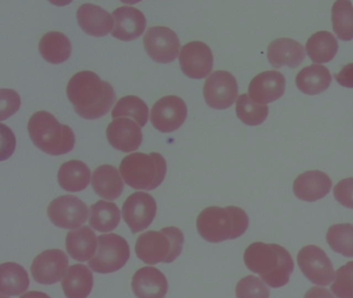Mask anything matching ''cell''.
<instances>
[{"instance_id":"4fadbf2b","label":"cell","mask_w":353,"mask_h":298,"mask_svg":"<svg viewBox=\"0 0 353 298\" xmlns=\"http://www.w3.org/2000/svg\"><path fill=\"white\" fill-rule=\"evenodd\" d=\"M156 215V200L148 192H134L123 203V219L133 233L148 229L154 221Z\"/></svg>"},{"instance_id":"60d3db41","label":"cell","mask_w":353,"mask_h":298,"mask_svg":"<svg viewBox=\"0 0 353 298\" xmlns=\"http://www.w3.org/2000/svg\"><path fill=\"white\" fill-rule=\"evenodd\" d=\"M303 298H334V295L330 293L328 290L324 288L314 287L311 288L309 291L305 293Z\"/></svg>"},{"instance_id":"1f68e13d","label":"cell","mask_w":353,"mask_h":298,"mask_svg":"<svg viewBox=\"0 0 353 298\" xmlns=\"http://www.w3.org/2000/svg\"><path fill=\"white\" fill-rule=\"evenodd\" d=\"M332 28L339 39H353V4L348 0H339L332 8Z\"/></svg>"},{"instance_id":"74e56055","label":"cell","mask_w":353,"mask_h":298,"mask_svg":"<svg viewBox=\"0 0 353 298\" xmlns=\"http://www.w3.org/2000/svg\"><path fill=\"white\" fill-rule=\"evenodd\" d=\"M0 95H1L0 119L3 121L19 110L20 106H21V99H20V95L12 89H1Z\"/></svg>"},{"instance_id":"6da1fadb","label":"cell","mask_w":353,"mask_h":298,"mask_svg":"<svg viewBox=\"0 0 353 298\" xmlns=\"http://www.w3.org/2000/svg\"><path fill=\"white\" fill-rule=\"evenodd\" d=\"M67 95L78 115L88 120L106 115L117 99L112 85L90 70L77 72L72 77Z\"/></svg>"},{"instance_id":"52a82bcc","label":"cell","mask_w":353,"mask_h":298,"mask_svg":"<svg viewBox=\"0 0 353 298\" xmlns=\"http://www.w3.org/2000/svg\"><path fill=\"white\" fill-rule=\"evenodd\" d=\"M98 252L88 265L99 273H112L123 268L130 259L127 240L117 234H104L98 238Z\"/></svg>"},{"instance_id":"7bdbcfd3","label":"cell","mask_w":353,"mask_h":298,"mask_svg":"<svg viewBox=\"0 0 353 298\" xmlns=\"http://www.w3.org/2000/svg\"><path fill=\"white\" fill-rule=\"evenodd\" d=\"M352 286H353V275H352Z\"/></svg>"},{"instance_id":"ffe728a7","label":"cell","mask_w":353,"mask_h":298,"mask_svg":"<svg viewBox=\"0 0 353 298\" xmlns=\"http://www.w3.org/2000/svg\"><path fill=\"white\" fill-rule=\"evenodd\" d=\"M332 182L330 176L314 170L301 174L293 183V192L297 198L307 202H315L330 192Z\"/></svg>"},{"instance_id":"8fae6325","label":"cell","mask_w":353,"mask_h":298,"mask_svg":"<svg viewBox=\"0 0 353 298\" xmlns=\"http://www.w3.org/2000/svg\"><path fill=\"white\" fill-rule=\"evenodd\" d=\"M48 217L57 227L76 229L88 221V208L77 197L61 196L49 205Z\"/></svg>"},{"instance_id":"7402d4cb","label":"cell","mask_w":353,"mask_h":298,"mask_svg":"<svg viewBox=\"0 0 353 298\" xmlns=\"http://www.w3.org/2000/svg\"><path fill=\"white\" fill-rule=\"evenodd\" d=\"M77 20L84 32L92 37H102L112 30L113 17L96 4L85 3L77 12Z\"/></svg>"},{"instance_id":"d6986e66","label":"cell","mask_w":353,"mask_h":298,"mask_svg":"<svg viewBox=\"0 0 353 298\" xmlns=\"http://www.w3.org/2000/svg\"><path fill=\"white\" fill-rule=\"evenodd\" d=\"M132 289L137 298H165L168 292V281L158 268L143 267L134 275Z\"/></svg>"},{"instance_id":"b9f144b4","label":"cell","mask_w":353,"mask_h":298,"mask_svg":"<svg viewBox=\"0 0 353 298\" xmlns=\"http://www.w3.org/2000/svg\"><path fill=\"white\" fill-rule=\"evenodd\" d=\"M21 298H50V296L47 295L46 293H43V292L32 291L24 294L21 296Z\"/></svg>"},{"instance_id":"3957f363","label":"cell","mask_w":353,"mask_h":298,"mask_svg":"<svg viewBox=\"0 0 353 298\" xmlns=\"http://www.w3.org/2000/svg\"><path fill=\"white\" fill-rule=\"evenodd\" d=\"M248 227L249 217L243 209L235 206L208 207L197 219L200 235L214 244L241 237Z\"/></svg>"},{"instance_id":"f35d334b","label":"cell","mask_w":353,"mask_h":298,"mask_svg":"<svg viewBox=\"0 0 353 298\" xmlns=\"http://www.w3.org/2000/svg\"><path fill=\"white\" fill-rule=\"evenodd\" d=\"M334 196L343 206L353 209V177L341 180L334 186Z\"/></svg>"},{"instance_id":"ac0fdd59","label":"cell","mask_w":353,"mask_h":298,"mask_svg":"<svg viewBox=\"0 0 353 298\" xmlns=\"http://www.w3.org/2000/svg\"><path fill=\"white\" fill-rule=\"evenodd\" d=\"M114 29L112 35L121 41H131L141 37L145 30L143 12L132 6H121L112 12Z\"/></svg>"},{"instance_id":"5bb4252c","label":"cell","mask_w":353,"mask_h":298,"mask_svg":"<svg viewBox=\"0 0 353 298\" xmlns=\"http://www.w3.org/2000/svg\"><path fill=\"white\" fill-rule=\"evenodd\" d=\"M179 63L185 76L192 79H203L212 72L214 55L206 43L191 41L181 49Z\"/></svg>"},{"instance_id":"e575fe53","label":"cell","mask_w":353,"mask_h":298,"mask_svg":"<svg viewBox=\"0 0 353 298\" xmlns=\"http://www.w3.org/2000/svg\"><path fill=\"white\" fill-rule=\"evenodd\" d=\"M326 241L334 252L353 258V225L351 223H338L330 227Z\"/></svg>"},{"instance_id":"83f0119b","label":"cell","mask_w":353,"mask_h":298,"mask_svg":"<svg viewBox=\"0 0 353 298\" xmlns=\"http://www.w3.org/2000/svg\"><path fill=\"white\" fill-rule=\"evenodd\" d=\"M39 50L46 61L61 64L71 57L72 43L67 35L57 31H51L41 39Z\"/></svg>"},{"instance_id":"277c9868","label":"cell","mask_w":353,"mask_h":298,"mask_svg":"<svg viewBox=\"0 0 353 298\" xmlns=\"http://www.w3.org/2000/svg\"><path fill=\"white\" fill-rule=\"evenodd\" d=\"M28 132L34 144L47 155H65L75 146L73 130L61 124L49 112L34 113L28 121Z\"/></svg>"},{"instance_id":"44dd1931","label":"cell","mask_w":353,"mask_h":298,"mask_svg":"<svg viewBox=\"0 0 353 298\" xmlns=\"http://www.w3.org/2000/svg\"><path fill=\"white\" fill-rule=\"evenodd\" d=\"M268 58L274 68H297L305 58V50L301 43L292 39H276L268 46Z\"/></svg>"},{"instance_id":"484cf974","label":"cell","mask_w":353,"mask_h":298,"mask_svg":"<svg viewBox=\"0 0 353 298\" xmlns=\"http://www.w3.org/2000/svg\"><path fill=\"white\" fill-rule=\"evenodd\" d=\"M332 83L330 70L320 64L303 68L296 76V86L305 95H315L325 91Z\"/></svg>"},{"instance_id":"8d00e7d4","label":"cell","mask_w":353,"mask_h":298,"mask_svg":"<svg viewBox=\"0 0 353 298\" xmlns=\"http://www.w3.org/2000/svg\"><path fill=\"white\" fill-rule=\"evenodd\" d=\"M353 262H348L336 272L332 292L338 298H353Z\"/></svg>"},{"instance_id":"4316f807","label":"cell","mask_w":353,"mask_h":298,"mask_svg":"<svg viewBox=\"0 0 353 298\" xmlns=\"http://www.w3.org/2000/svg\"><path fill=\"white\" fill-rule=\"evenodd\" d=\"M90 176L92 173L85 163L73 159L61 166L57 178L63 190L76 192H81L90 186Z\"/></svg>"},{"instance_id":"9a60e30c","label":"cell","mask_w":353,"mask_h":298,"mask_svg":"<svg viewBox=\"0 0 353 298\" xmlns=\"http://www.w3.org/2000/svg\"><path fill=\"white\" fill-rule=\"evenodd\" d=\"M69 266V258L61 250H48L39 255L32 265L34 281L43 285L59 283L65 275Z\"/></svg>"},{"instance_id":"f1b7e54d","label":"cell","mask_w":353,"mask_h":298,"mask_svg":"<svg viewBox=\"0 0 353 298\" xmlns=\"http://www.w3.org/2000/svg\"><path fill=\"white\" fill-rule=\"evenodd\" d=\"M0 290L3 295H21L30 287V277L21 265L13 262L3 263L0 268Z\"/></svg>"},{"instance_id":"836d02e7","label":"cell","mask_w":353,"mask_h":298,"mask_svg":"<svg viewBox=\"0 0 353 298\" xmlns=\"http://www.w3.org/2000/svg\"><path fill=\"white\" fill-rule=\"evenodd\" d=\"M236 115L247 126H260L268 116V107L256 103L249 95H241L236 101Z\"/></svg>"},{"instance_id":"ab89813d","label":"cell","mask_w":353,"mask_h":298,"mask_svg":"<svg viewBox=\"0 0 353 298\" xmlns=\"http://www.w3.org/2000/svg\"><path fill=\"white\" fill-rule=\"evenodd\" d=\"M334 78L341 86L353 88V63L345 66L341 72L334 74Z\"/></svg>"},{"instance_id":"f546056e","label":"cell","mask_w":353,"mask_h":298,"mask_svg":"<svg viewBox=\"0 0 353 298\" xmlns=\"http://www.w3.org/2000/svg\"><path fill=\"white\" fill-rule=\"evenodd\" d=\"M339 43L332 33L318 31L307 41L305 50L312 61L315 63H326L334 59L338 52Z\"/></svg>"},{"instance_id":"7a4b0ae2","label":"cell","mask_w":353,"mask_h":298,"mask_svg":"<svg viewBox=\"0 0 353 298\" xmlns=\"http://www.w3.org/2000/svg\"><path fill=\"white\" fill-rule=\"evenodd\" d=\"M243 260L248 269L258 273L262 281L272 288L286 286L294 269L288 250L274 244H252L245 250Z\"/></svg>"},{"instance_id":"d6a6232c","label":"cell","mask_w":353,"mask_h":298,"mask_svg":"<svg viewBox=\"0 0 353 298\" xmlns=\"http://www.w3.org/2000/svg\"><path fill=\"white\" fill-rule=\"evenodd\" d=\"M112 118H131L143 128L148 120V105L140 97L128 95L117 101L112 110Z\"/></svg>"},{"instance_id":"9c48e42d","label":"cell","mask_w":353,"mask_h":298,"mask_svg":"<svg viewBox=\"0 0 353 298\" xmlns=\"http://www.w3.org/2000/svg\"><path fill=\"white\" fill-rule=\"evenodd\" d=\"M236 79L226 70H216L212 72L203 87V95L206 103L212 109H228L237 101Z\"/></svg>"},{"instance_id":"2e32d148","label":"cell","mask_w":353,"mask_h":298,"mask_svg":"<svg viewBox=\"0 0 353 298\" xmlns=\"http://www.w3.org/2000/svg\"><path fill=\"white\" fill-rule=\"evenodd\" d=\"M107 139L115 149L123 152L137 150L143 140L141 128L131 118H117L107 128Z\"/></svg>"},{"instance_id":"e0dca14e","label":"cell","mask_w":353,"mask_h":298,"mask_svg":"<svg viewBox=\"0 0 353 298\" xmlns=\"http://www.w3.org/2000/svg\"><path fill=\"white\" fill-rule=\"evenodd\" d=\"M286 80L276 70H268L257 74L250 83L249 95L256 103L265 105L281 99L285 93Z\"/></svg>"},{"instance_id":"d590c367","label":"cell","mask_w":353,"mask_h":298,"mask_svg":"<svg viewBox=\"0 0 353 298\" xmlns=\"http://www.w3.org/2000/svg\"><path fill=\"white\" fill-rule=\"evenodd\" d=\"M236 298H270V289L262 279L248 275L237 283Z\"/></svg>"},{"instance_id":"d4e9b609","label":"cell","mask_w":353,"mask_h":298,"mask_svg":"<svg viewBox=\"0 0 353 298\" xmlns=\"http://www.w3.org/2000/svg\"><path fill=\"white\" fill-rule=\"evenodd\" d=\"M61 286L67 298H88L94 287V275L85 265H73L63 277Z\"/></svg>"},{"instance_id":"30bf717a","label":"cell","mask_w":353,"mask_h":298,"mask_svg":"<svg viewBox=\"0 0 353 298\" xmlns=\"http://www.w3.org/2000/svg\"><path fill=\"white\" fill-rule=\"evenodd\" d=\"M143 41L146 53L159 63H170L179 56L181 49L179 37L168 27H150Z\"/></svg>"},{"instance_id":"5b68a950","label":"cell","mask_w":353,"mask_h":298,"mask_svg":"<svg viewBox=\"0 0 353 298\" xmlns=\"http://www.w3.org/2000/svg\"><path fill=\"white\" fill-rule=\"evenodd\" d=\"M119 171L131 188L152 190L160 186L166 177V159L158 152L132 153L121 161Z\"/></svg>"},{"instance_id":"7c38bea8","label":"cell","mask_w":353,"mask_h":298,"mask_svg":"<svg viewBox=\"0 0 353 298\" xmlns=\"http://www.w3.org/2000/svg\"><path fill=\"white\" fill-rule=\"evenodd\" d=\"M187 116L188 108L185 101L175 95H167L154 103L150 120L160 132H172L185 123Z\"/></svg>"},{"instance_id":"cb8c5ba5","label":"cell","mask_w":353,"mask_h":298,"mask_svg":"<svg viewBox=\"0 0 353 298\" xmlns=\"http://www.w3.org/2000/svg\"><path fill=\"white\" fill-rule=\"evenodd\" d=\"M92 188L103 199L115 200L123 194V181L119 170L111 165L97 168L92 174Z\"/></svg>"},{"instance_id":"ba28073f","label":"cell","mask_w":353,"mask_h":298,"mask_svg":"<svg viewBox=\"0 0 353 298\" xmlns=\"http://www.w3.org/2000/svg\"><path fill=\"white\" fill-rule=\"evenodd\" d=\"M297 263L301 272L309 281L318 286H327L334 279V266L322 248L307 246L299 250Z\"/></svg>"},{"instance_id":"603a6c76","label":"cell","mask_w":353,"mask_h":298,"mask_svg":"<svg viewBox=\"0 0 353 298\" xmlns=\"http://www.w3.org/2000/svg\"><path fill=\"white\" fill-rule=\"evenodd\" d=\"M98 244L96 234L88 226L69 232L65 240L70 256L79 262L92 260L98 250Z\"/></svg>"},{"instance_id":"4dcf8cb0","label":"cell","mask_w":353,"mask_h":298,"mask_svg":"<svg viewBox=\"0 0 353 298\" xmlns=\"http://www.w3.org/2000/svg\"><path fill=\"white\" fill-rule=\"evenodd\" d=\"M121 221V210L114 203L101 200L90 207V223L94 230L111 232Z\"/></svg>"},{"instance_id":"8992f818","label":"cell","mask_w":353,"mask_h":298,"mask_svg":"<svg viewBox=\"0 0 353 298\" xmlns=\"http://www.w3.org/2000/svg\"><path fill=\"white\" fill-rule=\"evenodd\" d=\"M183 233L176 227L141 234L136 242V254L146 264L171 263L179 258L183 246Z\"/></svg>"}]
</instances>
